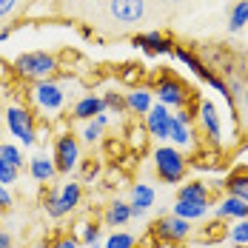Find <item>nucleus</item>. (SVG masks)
I'll use <instances>...</instances> for the list:
<instances>
[{
	"mask_svg": "<svg viewBox=\"0 0 248 248\" xmlns=\"http://www.w3.org/2000/svg\"><path fill=\"white\" fill-rule=\"evenodd\" d=\"M200 123H202V131H205V137H208V143H220L223 140V123H220V114H217V106L211 103V100H202L200 103Z\"/></svg>",
	"mask_w": 248,
	"mask_h": 248,
	"instance_id": "nucleus-12",
	"label": "nucleus"
},
{
	"mask_svg": "<svg viewBox=\"0 0 248 248\" xmlns=\"http://www.w3.org/2000/svg\"><path fill=\"white\" fill-rule=\"evenodd\" d=\"M134 234H128V231H114V234H108L106 237V248H134Z\"/></svg>",
	"mask_w": 248,
	"mask_h": 248,
	"instance_id": "nucleus-29",
	"label": "nucleus"
},
{
	"mask_svg": "<svg viewBox=\"0 0 248 248\" xmlns=\"http://www.w3.org/2000/svg\"><path fill=\"white\" fill-rule=\"evenodd\" d=\"M146 117V131H149L154 140H169V131H171V111H169V106H163V103H154L149 108V114H143Z\"/></svg>",
	"mask_w": 248,
	"mask_h": 248,
	"instance_id": "nucleus-9",
	"label": "nucleus"
},
{
	"mask_svg": "<svg viewBox=\"0 0 248 248\" xmlns=\"http://www.w3.org/2000/svg\"><path fill=\"white\" fill-rule=\"evenodd\" d=\"M106 111V103H103V97H97V94H86V97H80L75 103V120H92V117H97V114H103Z\"/></svg>",
	"mask_w": 248,
	"mask_h": 248,
	"instance_id": "nucleus-13",
	"label": "nucleus"
},
{
	"mask_svg": "<svg viewBox=\"0 0 248 248\" xmlns=\"http://www.w3.org/2000/svg\"><path fill=\"white\" fill-rule=\"evenodd\" d=\"M9 34H12V29H0V43H6V40H9Z\"/></svg>",
	"mask_w": 248,
	"mask_h": 248,
	"instance_id": "nucleus-41",
	"label": "nucleus"
},
{
	"mask_svg": "<svg viewBox=\"0 0 248 248\" xmlns=\"http://www.w3.org/2000/svg\"><path fill=\"white\" fill-rule=\"evenodd\" d=\"M29 174H31L37 183H51V177L57 174V166H54V160H49L46 154H34V157L29 160Z\"/></svg>",
	"mask_w": 248,
	"mask_h": 248,
	"instance_id": "nucleus-15",
	"label": "nucleus"
},
{
	"mask_svg": "<svg viewBox=\"0 0 248 248\" xmlns=\"http://www.w3.org/2000/svg\"><path fill=\"white\" fill-rule=\"evenodd\" d=\"M75 240H80L83 246H89V248H97L100 243V228L97 225H89V223H77L75 225Z\"/></svg>",
	"mask_w": 248,
	"mask_h": 248,
	"instance_id": "nucleus-26",
	"label": "nucleus"
},
{
	"mask_svg": "<svg viewBox=\"0 0 248 248\" xmlns=\"http://www.w3.org/2000/svg\"><path fill=\"white\" fill-rule=\"evenodd\" d=\"M146 134H149L146 128H131V140H134L137 146H143V143H146Z\"/></svg>",
	"mask_w": 248,
	"mask_h": 248,
	"instance_id": "nucleus-38",
	"label": "nucleus"
},
{
	"mask_svg": "<svg viewBox=\"0 0 248 248\" xmlns=\"http://www.w3.org/2000/svg\"><path fill=\"white\" fill-rule=\"evenodd\" d=\"M12 205H15V197L9 194V186L0 183V208H12Z\"/></svg>",
	"mask_w": 248,
	"mask_h": 248,
	"instance_id": "nucleus-35",
	"label": "nucleus"
},
{
	"mask_svg": "<svg viewBox=\"0 0 248 248\" xmlns=\"http://www.w3.org/2000/svg\"><path fill=\"white\" fill-rule=\"evenodd\" d=\"M103 103H106V108H111V111H117V114H125V111H128L125 94H120V92H106V94H103Z\"/></svg>",
	"mask_w": 248,
	"mask_h": 248,
	"instance_id": "nucleus-30",
	"label": "nucleus"
},
{
	"mask_svg": "<svg viewBox=\"0 0 248 248\" xmlns=\"http://www.w3.org/2000/svg\"><path fill=\"white\" fill-rule=\"evenodd\" d=\"M0 160H6V163L23 169V151L17 149L15 143H0Z\"/></svg>",
	"mask_w": 248,
	"mask_h": 248,
	"instance_id": "nucleus-28",
	"label": "nucleus"
},
{
	"mask_svg": "<svg viewBox=\"0 0 248 248\" xmlns=\"http://www.w3.org/2000/svg\"><path fill=\"white\" fill-rule=\"evenodd\" d=\"M240 103H243V114H246V120H248V83L243 86V94H240Z\"/></svg>",
	"mask_w": 248,
	"mask_h": 248,
	"instance_id": "nucleus-39",
	"label": "nucleus"
},
{
	"mask_svg": "<svg viewBox=\"0 0 248 248\" xmlns=\"http://www.w3.org/2000/svg\"><path fill=\"white\" fill-rule=\"evenodd\" d=\"M17 177H20V169H17V166H12V163L0 160V183H3V186L17 183Z\"/></svg>",
	"mask_w": 248,
	"mask_h": 248,
	"instance_id": "nucleus-32",
	"label": "nucleus"
},
{
	"mask_svg": "<svg viewBox=\"0 0 248 248\" xmlns=\"http://www.w3.org/2000/svg\"><path fill=\"white\" fill-rule=\"evenodd\" d=\"M51 248H80V243L75 237H60L57 243H51Z\"/></svg>",
	"mask_w": 248,
	"mask_h": 248,
	"instance_id": "nucleus-37",
	"label": "nucleus"
},
{
	"mask_svg": "<svg viewBox=\"0 0 248 248\" xmlns=\"http://www.w3.org/2000/svg\"><path fill=\"white\" fill-rule=\"evenodd\" d=\"M154 188H151L149 183H137L134 188H131V208H143V211H149L151 205H154Z\"/></svg>",
	"mask_w": 248,
	"mask_h": 248,
	"instance_id": "nucleus-24",
	"label": "nucleus"
},
{
	"mask_svg": "<svg viewBox=\"0 0 248 248\" xmlns=\"http://www.w3.org/2000/svg\"><path fill=\"white\" fill-rule=\"evenodd\" d=\"M177 200H191V202H211V188H208L202 180H194V183H186V186L177 191Z\"/></svg>",
	"mask_w": 248,
	"mask_h": 248,
	"instance_id": "nucleus-20",
	"label": "nucleus"
},
{
	"mask_svg": "<svg viewBox=\"0 0 248 248\" xmlns=\"http://www.w3.org/2000/svg\"><path fill=\"white\" fill-rule=\"evenodd\" d=\"M228 240L237 248H248V217L237 220V223L228 228Z\"/></svg>",
	"mask_w": 248,
	"mask_h": 248,
	"instance_id": "nucleus-27",
	"label": "nucleus"
},
{
	"mask_svg": "<svg viewBox=\"0 0 248 248\" xmlns=\"http://www.w3.org/2000/svg\"><path fill=\"white\" fill-rule=\"evenodd\" d=\"M225 86H228V94L237 100L240 94H243V86H246V83H243V80H237V77H231V80H225Z\"/></svg>",
	"mask_w": 248,
	"mask_h": 248,
	"instance_id": "nucleus-33",
	"label": "nucleus"
},
{
	"mask_svg": "<svg viewBox=\"0 0 248 248\" xmlns=\"http://www.w3.org/2000/svg\"><path fill=\"white\" fill-rule=\"evenodd\" d=\"M151 92L157 94V103H163V106H169V108H186L188 86H186L180 77H174V75L160 77V80L154 83V89H151Z\"/></svg>",
	"mask_w": 248,
	"mask_h": 248,
	"instance_id": "nucleus-5",
	"label": "nucleus"
},
{
	"mask_svg": "<svg viewBox=\"0 0 248 248\" xmlns=\"http://www.w3.org/2000/svg\"><path fill=\"white\" fill-rule=\"evenodd\" d=\"M0 248H12V234L0 228Z\"/></svg>",
	"mask_w": 248,
	"mask_h": 248,
	"instance_id": "nucleus-40",
	"label": "nucleus"
},
{
	"mask_svg": "<svg viewBox=\"0 0 248 248\" xmlns=\"http://www.w3.org/2000/svg\"><path fill=\"white\" fill-rule=\"evenodd\" d=\"M169 3H174V0H169Z\"/></svg>",
	"mask_w": 248,
	"mask_h": 248,
	"instance_id": "nucleus-43",
	"label": "nucleus"
},
{
	"mask_svg": "<svg viewBox=\"0 0 248 248\" xmlns=\"http://www.w3.org/2000/svg\"><path fill=\"white\" fill-rule=\"evenodd\" d=\"M108 15L117 23H137L146 15V0H108Z\"/></svg>",
	"mask_w": 248,
	"mask_h": 248,
	"instance_id": "nucleus-10",
	"label": "nucleus"
},
{
	"mask_svg": "<svg viewBox=\"0 0 248 248\" xmlns=\"http://www.w3.org/2000/svg\"><path fill=\"white\" fill-rule=\"evenodd\" d=\"M125 106H128V111L131 114H149V108L154 106V92L149 89H131L128 94H125Z\"/></svg>",
	"mask_w": 248,
	"mask_h": 248,
	"instance_id": "nucleus-14",
	"label": "nucleus"
},
{
	"mask_svg": "<svg viewBox=\"0 0 248 248\" xmlns=\"http://www.w3.org/2000/svg\"><path fill=\"white\" fill-rule=\"evenodd\" d=\"M217 217L220 220H243V217H248V202H243L240 197H228L217 205Z\"/></svg>",
	"mask_w": 248,
	"mask_h": 248,
	"instance_id": "nucleus-17",
	"label": "nucleus"
},
{
	"mask_svg": "<svg viewBox=\"0 0 248 248\" xmlns=\"http://www.w3.org/2000/svg\"><path fill=\"white\" fill-rule=\"evenodd\" d=\"M29 248H51L49 240H43V243H34V246H29Z\"/></svg>",
	"mask_w": 248,
	"mask_h": 248,
	"instance_id": "nucleus-42",
	"label": "nucleus"
},
{
	"mask_svg": "<svg viewBox=\"0 0 248 248\" xmlns=\"http://www.w3.org/2000/svg\"><path fill=\"white\" fill-rule=\"evenodd\" d=\"M225 191L231 194V197H240L243 202H248V171L246 169H237V171H231L225 177Z\"/></svg>",
	"mask_w": 248,
	"mask_h": 248,
	"instance_id": "nucleus-19",
	"label": "nucleus"
},
{
	"mask_svg": "<svg viewBox=\"0 0 248 248\" xmlns=\"http://www.w3.org/2000/svg\"><path fill=\"white\" fill-rule=\"evenodd\" d=\"M6 128L23 146H34V114L26 106H9L6 108Z\"/></svg>",
	"mask_w": 248,
	"mask_h": 248,
	"instance_id": "nucleus-4",
	"label": "nucleus"
},
{
	"mask_svg": "<svg viewBox=\"0 0 248 248\" xmlns=\"http://www.w3.org/2000/svg\"><path fill=\"white\" fill-rule=\"evenodd\" d=\"M15 72L23 77V80H46L57 72V57L51 54V51H23V54H17L15 57Z\"/></svg>",
	"mask_w": 248,
	"mask_h": 248,
	"instance_id": "nucleus-1",
	"label": "nucleus"
},
{
	"mask_svg": "<svg viewBox=\"0 0 248 248\" xmlns=\"http://www.w3.org/2000/svg\"><path fill=\"white\" fill-rule=\"evenodd\" d=\"M208 208H211V202H191V200H177V205H174L171 214L177 217H183V220H202L205 214H208Z\"/></svg>",
	"mask_w": 248,
	"mask_h": 248,
	"instance_id": "nucleus-18",
	"label": "nucleus"
},
{
	"mask_svg": "<svg viewBox=\"0 0 248 248\" xmlns=\"http://www.w3.org/2000/svg\"><path fill=\"white\" fill-rule=\"evenodd\" d=\"M154 234L166 243H183L191 237V220H183L177 214H169V217H160L154 223Z\"/></svg>",
	"mask_w": 248,
	"mask_h": 248,
	"instance_id": "nucleus-8",
	"label": "nucleus"
},
{
	"mask_svg": "<svg viewBox=\"0 0 248 248\" xmlns=\"http://www.w3.org/2000/svg\"><path fill=\"white\" fill-rule=\"evenodd\" d=\"M223 237H228V228H225V223L220 217L208 225V231H202V240H205V243H217V240H223Z\"/></svg>",
	"mask_w": 248,
	"mask_h": 248,
	"instance_id": "nucleus-31",
	"label": "nucleus"
},
{
	"mask_svg": "<svg viewBox=\"0 0 248 248\" xmlns=\"http://www.w3.org/2000/svg\"><path fill=\"white\" fill-rule=\"evenodd\" d=\"M17 9V0H0V20H6Z\"/></svg>",
	"mask_w": 248,
	"mask_h": 248,
	"instance_id": "nucleus-36",
	"label": "nucleus"
},
{
	"mask_svg": "<svg viewBox=\"0 0 248 248\" xmlns=\"http://www.w3.org/2000/svg\"><path fill=\"white\" fill-rule=\"evenodd\" d=\"M97 171H100V163H86L83 166V183H92L97 177Z\"/></svg>",
	"mask_w": 248,
	"mask_h": 248,
	"instance_id": "nucleus-34",
	"label": "nucleus"
},
{
	"mask_svg": "<svg viewBox=\"0 0 248 248\" xmlns=\"http://www.w3.org/2000/svg\"><path fill=\"white\" fill-rule=\"evenodd\" d=\"M169 140H171L180 151H186V149H191V146H194V131H191V125H188V123H183V120L171 117V131H169Z\"/></svg>",
	"mask_w": 248,
	"mask_h": 248,
	"instance_id": "nucleus-16",
	"label": "nucleus"
},
{
	"mask_svg": "<svg viewBox=\"0 0 248 248\" xmlns=\"http://www.w3.org/2000/svg\"><path fill=\"white\" fill-rule=\"evenodd\" d=\"M246 23H248V0H237L234 9L228 12V31L237 34V31L246 29Z\"/></svg>",
	"mask_w": 248,
	"mask_h": 248,
	"instance_id": "nucleus-25",
	"label": "nucleus"
},
{
	"mask_svg": "<svg viewBox=\"0 0 248 248\" xmlns=\"http://www.w3.org/2000/svg\"><path fill=\"white\" fill-rule=\"evenodd\" d=\"M31 103L40 108V111H60L63 106H66V92H63V86L60 83H54V80H37L34 83V89H31Z\"/></svg>",
	"mask_w": 248,
	"mask_h": 248,
	"instance_id": "nucleus-6",
	"label": "nucleus"
},
{
	"mask_svg": "<svg viewBox=\"0 0 248 248\" xmlns=\"http://www.w3.org/2000/svg\"><path fill=\"white\" fill-rule=\"evenodd\" d=\"M154 169H157L163 183H171L174 186V183L183 180L188 163H186V154L177 149V146H157L154 149Z\"/></svg>",
	"mask_w": 248,
	"mask_h": 248,
	"instance_id": "nucleus-2",
	"label": "nucleus"
},
{
	"mask_svg": "<svg viewBox=\"0 0 248 248\" xmlns=\"http://www.w3.org/2000/svg\"><path fill=\"white\" fill-rule=\"evenodd\" d=\"M131 46H137V49L149 51V54H171L174 51V40L171 37H166L163 31H146V34H134L131 37Z\"/></svg>",
	"mask_w": 248,
	"mask_h": 248,
	"instance_id": "nucleus-11",
	"label": "nucleus"
},
{
	"mask_svg": "<svg viewBox=\"0 0 248 248\" xmlns=\"http://www.w3.org/2000/svg\"><path fill=\"white\" fill-rule=\"evenodd\" d=\"M171 54L180 60V63H183V66H186V69H191V72L200 77V80H205V77H208V69L202 66V60H200L197 54H191L188 49H183V46H177V43H174V51H171Z\"/></svg>",
	"mask_w": 248,
	"mask_h": 248,
	"instance_id": "nucleus-21",
	"label": "nucleus"
},
{
	"mask_svg": "<svg viewBox=\"0 0 248 248\" xmlns=\"http://www.w3.org/2000/svg\"><path fill=\"white\" fill-rule=\"evenodd\" d=\"M108 123V117H106V111L97 114V117H92V120H86L83 125V131H80V137H83V143H89V146H94L100 143V137H103V128Z\"/></svg>",
	"mask_w": 248,
	"mask_h": 248,
	"instance_id": "nucleus-23",
	"label": "nucleus"
},
{
	"mask_svg": "<svg viewBox=\"0 0 248 248\" xmlns=\"http://www.w3.org/2000/svg\"><path fill=\"white\" fill-rule=\"evenodd\" d=\"M80 200H83V188H80V183H66L60 191H49L46 194V214H49L51 220H60V217H66V214H72L77 205H80Z\"/></svg>",
	"mask_w": 248,
	"mask_h": 248,
	"instance_id": "nucleus-3",
	"label": "nucleus"
},
{
	"mask_svg": "<svg viewBox=\"0 0 248 248\" xmlns=\"http://www.w3.org/2000/svg\"><path fill=\"white\" fill-rule=\"evenodd\" d=\"M106 225H125L131 220V205L123 202V200H114V202H108V208H106Z\"/></svg>",
	"mask_w": 248,
	"mask_h": 248,
	"instance_id": "nucleus-22",
	"label": "nucleus"
},
{
	"mask_svg": "<svg viewBox=\"0 0 248 248\" xmlns=\"http://www.w3.org/2000/svg\"><path fill=\"white\" fill-rule=\"evenodd\" d=\"M54 166H57V171L69 174L77 169V163H80V143H77V137H72L69 131L66 134H60L57 137V143H54Z\"/></svg>",
	"mask_w": 248,
	"mask_h": 248,
	"instance_id": "nucleus-7",
	"label": "nucleus"
}]
</instances>
